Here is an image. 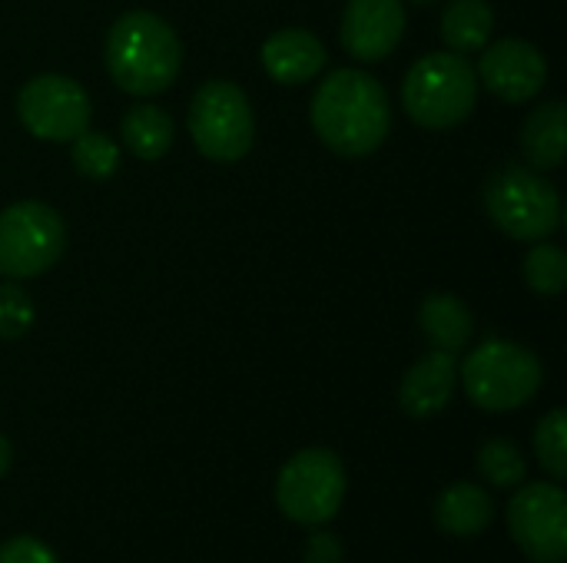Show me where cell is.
Masks as SVG:
<instances>
[{
  "label": "cell",
  "instance_id": "cell-1",
  "mask_svg": "<svg viewBox=\"0 0 567 563\" xmlns=\"http://www.w3.org/2000/svg\"><path fill=\"white\" fill-rule=\"evenodd\" d=\"M319 139L339 156H369L382 146L392 126L385 86L355 66L332 70L309 106Z\"/></svg>",
  "mask_w": 567,
  "mask_h": 563
},
{
  "label": "cell",
  "instance_id": "cell-2",
  "mask_svg": "<svg viewBox=\"0 0 567 563\" xmlns=\"http://www.w3.org/2000/svg\"><path fill=\"white\" fill-rule=\"evenodd\" d=\"M183 63V46L173 27L150 13L130 10L106 33V70L113 83L133 96L163 93Z\"/></svg>",
  "mask_w": 567,
  "mask_h": 563
},
{
  "label": "cell",
  "instance_id": "cell-3",
  "mask_svg": "<svg viewBox=\"0 0 567 563\" xmlns=\"http://www.w3.org/2000/svg\"><path fill=\"white\" fill-rule=\"evenodd\" d=\"M478 100V73L462 53L422 56L402 83V103L409 116L425 129L458 126Z\"/></svg>",
  "mask_w": 567,
  "mask_h": 563
},
{
  "label": "cell",
  "instance_id": "cell-4",
  "mask_svg": "<svg viewBox=\"0 0 567 563\" xmlns=\"http://www.w3.org/2000/svg\"><path fill=\"white\" fill-rule=\"evenodd\" d=\"M542 362L518 342L488 338L462 365L468 398L485 411H515L542 388Z\"/></svg>",
  "mask_w": 567,
  "mask_h": 563
},
{
  "label": "cell",
  "instance_id": "cell-5",
  "mask_svg": "<svg viewBox=\"0 0 567 563\" xmlns=\"http://www.w3.org/2000/svg\"><path fill=\"white\" fill-rule=\"evenodd\" d=\"M485 206L492 222L518 242H542L561 226L558 189L528 166L498 169L485 186Z\"/></svg>",
  "mask_w": 567,
  "mask_h": 563
},
{
  "label": "cell",
  "instance_id": "cell-6",
  "mask_svg": "<svg viewBox=\"0 0 567 563\" xmlns=\"http://www.w3.org/2000/svg\"><path fill=\"white\" fill-rule=\"evenodd\" d=\"M346 498V468L339 455L326 448L299 451L286 461V468L276 478V504L279 511L302 524V528H322L329 524Z\"/></svg>",
  "mask_w": 567,
  "mask_h": 563
},
{
  "label": "cell",
  "instance_id": "cell-7",
  "mask_svg": "<svg viewBox=\"0 0 567 563\" xmlns=\"http://www.w3.org/2000/svg\"><path fill=\"white\" fill-rule=\"evenodd\" d=\"M256 116L249 96L229 80H209L189 103V136L206 159L236 163L249 153Z\"/></svg>",
  "mask_w": 567,
  "mask_h": 563
},
{
  "label": "cell",
  "instance_id": "cell-8",
  "mask_svg": "<svg viewBox=\"0 0 567 563\" xmlns=\"http://www.w3.org/2000/svg\"><path fill=\"white\" fill-rule=\"evenodd\" d=\"M66 229L56 209L37 199L13 202L0 212V275L33 279L63 256Z\"/></svg>",
  "mask_w": 567,
  "mask_h": 563
},
{
  "label": "cell",
  "instance_id": "cell-9",
  "mask_svg": "<svg viewBox=\"0 0 567 563\" xmlns=\"http://www.w3.org/2000/svg\"><path fill=\"white\" fill-rule=\"evenodd\" d=\"M17 116L37 139L70 143L90 126V96L63 73H40L20 86Z\"/></svg>",
  "mask_w": 567,
  "mask_h": 563
},
{
  "label": "cell",
  "instance_id": "cell-10",
  "mask_svg": "<svg viewBox=\"0 0 567 563\" xmlns=\"http://www.w3.org/2000/svg\"><path fill=\"white\" fill-rule=\"evenodd\" d=\"M508 531L535 563L567 557V498L558 484H528L508 504Z\"/></svg>",
  "mask_w": 567,
  "mask_h": 563
},
{
  "label": "cell",
  "instance_id": "cell-11",
  "mask_svg": "<svg viewBox=\"0 0 567 563\" xmlns=\"http://www.w3.org/2000/svg\"><path fill=\"white\" fill-rule=\"evenodd\" d=\"M482 83L505 103H528L542 93L548 80L545 53L528 40H498L478 60Z\"/></svg>",
  "mask_w": 567,
  "mask_h": 563
},
{
  "label": "cell",
  "instance_id": "cell-12",
  "mask_svg": "<svg viewBox=\"0 0 567 563\" xmlns=\"http://www.w3.org/2000/svg\"><path fill=\"white\" fill-rule=\"evenodd\" d=\"M405 33L402 0H349L342 13V46L362 63L385 60Z\"/></svg>",
  "mask_w": 567,
  "mask_h": 563
},
{
  "label": "cell",
  "instance_id": "cell-13",
  "mask_svg": "<svg viewBox=\"0 0 567 563\" xmlns=\"http://www.w3.org/2000/svg\"><path fill=\"white\" fill-rule=\"evenodd\" d=\"M458 385V362L452 352H439L432 348L429 355H422L402 378L399 388V405L405 415L412 418H432L439 415Z\"/></svg>",
  "mask_w": 567,
  "mask_h": 563
},
{
  "label": "cell",
  "instance_id": "cell-14",
  "mask_svg": "<svg viewBox=\"0 0 567 563\" xmlns=\"http://www.w3.org/2000/svg\"><path fill=\"white\" fill-rule=\"evenodd\" d=\"M262 66L276 83L296 86V83L312 80L326 66V46L309 30H299V27L276 30L262 43Z\"/></svg>",
  "mask_w": 567,
  "mask_h": 563
},
{
  "label": "cell",
  "instance_id": "cell-15",
  "mask_svg": "<svg viewBox=\"0 0 567 563\" xmlns=\"http://www.w3.org/2000/svg\"><path fill=\"white\" fill-rule=\"evenodd\" d=\"M522 149L532 169L548 173L565 163L567 149V110L561 100L542 103L522 126Z\"/></svg>",
  "mask_w": 567,
  "mask_h": 563
},
{
  "label": "cell",
  "instance_id": "cell-16",
  "mask_svg": "<svg viewBox=\"0 0 567 563\" xmlns=\"http://www.w3.org/2000/svg\"><path fill=\"white\" fill-rule=\"evenodd\" d=\"M419 325H422L432 348L452 352V355L462 352L475 335V319H472L468 305L449 292L425 295V302L419 309Z\"/></svg>",
  "mask_w": 567,
  "mask_h": 563
},
{
  "label": "cell",
  "instance_id": "cell-17",
  "mask_svg": "<svg viewBox=\"0 0 567 563\" xmlns=\"http://www.w3.org/2000/svg\"><path fill=\"white\" fill-rule=\"evenodd\" d=\"M495 518V504L488 498L485 488L458 481L452 488L442 491V498L435 501V521L442 531L455 534V538H475L482 534Z\"/></svg>",
  "mask_w": 567,
  "mask_h": 563
},
{
  "label": "cell",
  "instance_id": "cell-18",
  "mask_svg": "<svg viewBox=\"0 0 567 563\" xmlns=\"http://www.w3.org/2000/svg\"><path fill=\"white\" fill-rule=\"evenodd\" d=\"M120 136H123V146L136 159H159L173 146V119L166 110L140 103L123 113Z\"/></svg>",
  "mask_w": 567,
  "mask_h": 563
},
{
  "label": "cell",
  "instance_id": "cell-19",
  "mask_svg": "<svg viewBox=\"0 0 567 563\" xmlns=\"http://www.w3.org/2000/svg\"><path fill=\"white\" fill-rule=\"evenodd\" d=\"M495 30V13L485 0H452L442 13V40L452 53H475L488 46Z\"/></svg>",
  "mask_w": 567,
  "mask_h": 563
},
{
  "label": "cell",
  "instance_id": "cell-20",
  "mask_svg": "<svg viewBox=\"0 0 567 563\" xmlns=\"http://www.w3.org/2000/svg\"><path fill=\"white\" fill-rule=\"evenodd\" d=\"M70 143H73L70 159H73L80 176H86V179H110L120 169V146L106 133L86 126Z\"/></svg>",
  "mask_w": 567,
  "mask_h": 563
},
{
  "label": "cell",
  "instance_id": "cell-21",
  "mask_svg": "<svg viewBox=\"0 0 567 563\" xmlns=\"http://www.w3.org/2000/svg\"><path fill=\"white\" fill-rule=\"evenodd\" d=\"M525 282L538 295H561L567 282V256L565 249L551 242H535V249L525 259Z\"/></svg>",
  "mask_w": 567,
  "mask_h": 563
},
{
  "label": "cell",
  "instance_id": "cell-22",
  "mask_svg": "<svg viewBox=\"0 0 567 563\" xmlns=\"http://www.w3.org/2000/svg\"><path fill=\"white\" fill-rule=\"evenodd\" d=\"M535 451L542 468L555 478L565 481L567 478V418L561 408H555L551 415L542 418L538 431H535Z\"/></svg>",
  "mask_w": 567,
  "mask_h": 563
},
{
  "label": "cell",
  "instance_id": "cell-23",
  "mask_svg": "<svg viewBox=\"0 0 567 563\" xmlns=\"http://www.w3.org/2000/svg\"><path fill=\"white\" fill-rule=\"evenodd\" d=\"M478 471L495 484V488H515L525 481V458L512 441H488L478 451Z\"/></svg>",
  "mask_w": 567,
  "mask_h": 563
},
{
  "label": "cell",
  "instance_id": "cell-24",
  "mask_svg": "<svg viewBox=\"0 0 567 563\" xmlns=\"http://www.w3.org/2000/svg\"><path fill=\"white\" fill-rule=\"evenodd\" d=\"M33 325V302L20 285H0V338H20Z\"/></svg>",
  "mask_w": 567,
  "mask_h": 563
},
{
  "label": "cell",
  "instance_id": "cell-25",
  "mask_svg": "<svg viewBox=\"0 0 567 563\" xmlns=\"http://www.w3.org/2000/svg\"><path fill=\"white\" fill-rule=\"evenodd\" d=\"M0 563H56V554L37 538H10L0 544Z\"/></svg>",
  "mask_w": 567,
  "mask_h": 563
},
{
  "label": "cell",
  "instance_id": "cell-26",
  "mask_svg": "<svg viewBox=\"0 0 567 563\" xmlns=\"http://www.w3.org/2000/svg\"><path fill=\"white\" fill-rule=\"evenodd\" d=\"M309 563H339L342 561V544L332 534H316L309 541Z\"/></svg>",
  "mask_w": 567,
  "mask_h": 563
},
{
  "label": "cell",
  "instance_id": "cell-27",
  "mask_svg": "<svg viewBox=\"0 0 567 563\" xmlns=\"http://www.w3.org/2000/svg\"><path fill=\"white\" fill-rule=\"evenodd\" d=\"M10 461H13V451H10V441L0 435V478L10 471Z\"/></svg>",
  "mask_w": 567,
  "mask_h": 563
},
{
  "label": "cell",
  "instance_id": "cell-28",
  "mask_svg": "<svg viewBox=\"0 0 567 563\" xmlns=\"http://www.w3.org/2000/svg\"><path fill=\"white\" fill-rule=\"evenodd\" d=\"M409 3H419V7H425V3H432V0H409Z\"/></svg>",
  "mask_w": 567,
  "mask_h": 563
}]
</instances>
